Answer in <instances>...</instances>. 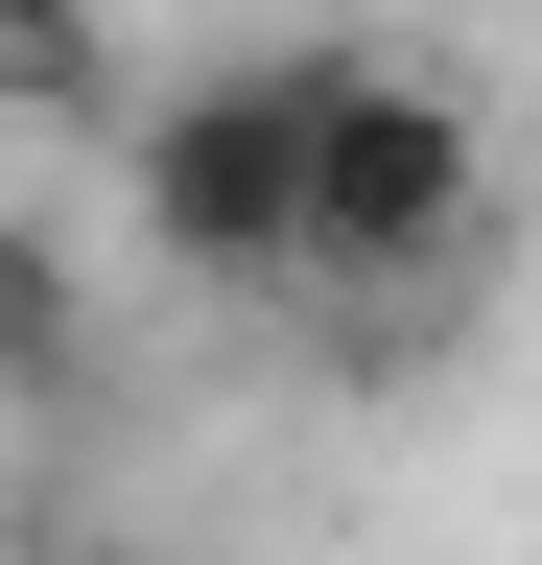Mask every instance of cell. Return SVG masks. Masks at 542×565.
Here are the masks:
<instances>
[{"mask_svg":"<svg viewBox=\"0 0 542 565\" xmlns=\"http://www.w3.org/2000/svg\"><path fill=\"white\" fill-rule=\"evenodd\" d=\"M0 118H142L118 0H0Z\"/></svg>","mask_w":542,"mask_h":565,"instance_id":"cell-4","label":"cell"},{"mask_svg":"<svg viewBox=\"0 0 542 565\" xmlns=\"http://www.w3.org/2000/svg\"><path fill=\"white\" fill-rule=\"evenodd\" d=\"M0 565H166V542H118V519H72V494H47V519H0Z\"/></svg>","mask_w":542,"mask_h":565,"instance_id":"cell-5","label":"cell"},{"mask_svg":"<svg viewBox=\"0 0 542 565\" xmlns=\"http://www.w3.org/2000/svg\"><path fill=\"white\" fill-rule=\"evenodd\" d=\"M307 95H330V24L307 47H213V71H166L118 118V189H142L166 282H236V307L307 282Z\"/></svg>","mask_w":542,"mask_h":565,"instance_id":"cell-1","label":"cell"},{"mask_svg":"<svg viewBox=\"0 0 542 565\" xmlns=\"http://www.w3.org/2000/svg\"><path fill=\"white\" fill-rule=\"evenodd\" d=\"M496 236V118L425 47H330L307 95V282H448Z\"/></svg>","mask_w":542,"mask_h":565,"instance_id":"cell-2","label":"cell"},{"mask_svg":"<svg viewBox=\"0 0 542 565\" xmlns=\"http://www.w3.org/2000/svg\"><path fill=\"white\" fill-rule=\"evenodd\" d=\"M0 401H24V424H72V401H95V282L47 259L24 212H0Z\"/></svg>","mask_w":542,"mask_h":565,"instance_id":"cell-3","label":"cell"}]
</instances>
